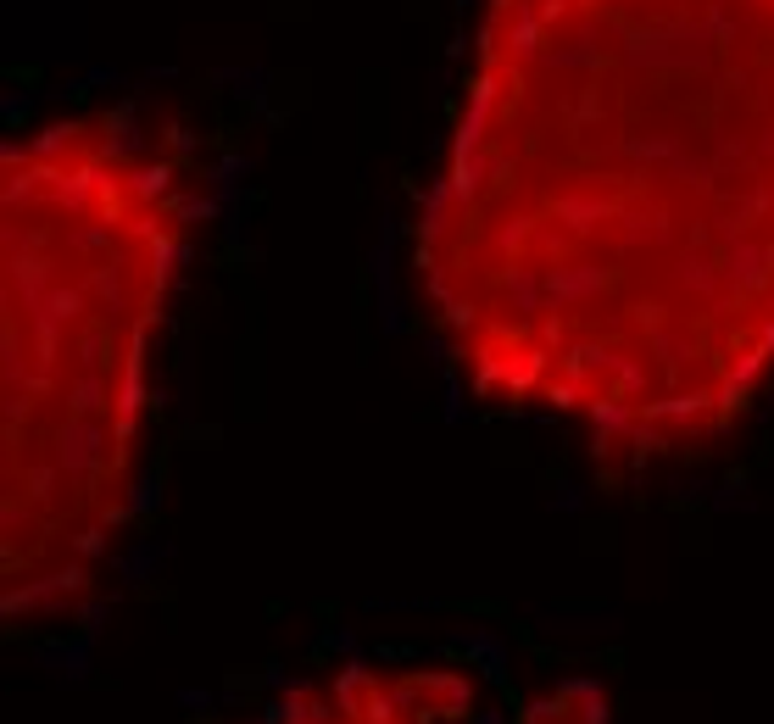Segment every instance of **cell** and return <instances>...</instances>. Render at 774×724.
Here are the masks:
<instances>
[{"label":"cell","mask_w":774,"mask_h":724,"mask_svg":"<svg viewBox=\"0 0 774 724\" xmlns=\"http://www.w3.org/2000/svg\"><path fill=\"white\" fill-rule=\"evenodd\" d=\"M262 724H491V713L446 669H351L301 691Z\"/></svg>","instance_id":"obj_3"},{"label":"cell","mask_w":774,"mask_h":724,"mask_svg":"<svg viewBox=\"0 0 774 724\" xmlns=\"http://www.w3.org/2000/svg\"><path fill=\"white\" fill-rule=\"evenodd\" d=\"M418 279L496 407L724 435L774 374V0H485Z\"/></svg>","instance_id":"obj_1"},{"label":"cell","mask_w":774,"mask_h":724,"mask_svg":"<svg viewBox=\"0 0 774 724\" xmlns=\"http://www.w3.org/2000/svg\"><path fill=\"white\" fill-rule=\"evenodd\" d=\"M195 184L129 112L0 151V608L34 624L95 585L134 502L151 340Z\"/></svg>","instance_id":"obj_2"}]
</instances>
